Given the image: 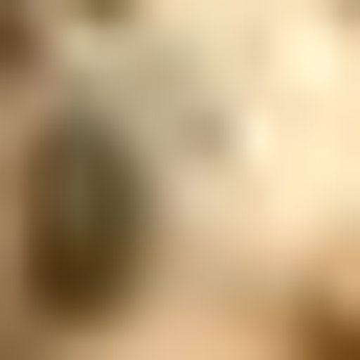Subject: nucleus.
Returning a JSON list of instances; mask_svg holds the SVG:
<instances>
[{"label":"nucleus","mask_w":360,"mask_h":360,"mask_svg":"<svg viewBox=\"0 0 360 360\" xmlns=\"http://www.w3.org/2000/svg\"><path fill=\"white\" fill-rule=\"evenodd\" d=\"M22 292H45V315H112V292H135V158H112V135H45V158H22Z\"/></svg>","instance_id":"f257e3e1"},{"label":"nucleus","mask_w":360,"mask_h":360,"mask_svg":"<svg viewBox=\"0 0 360 360\" xmlns=\"http://www.w3.org/2000/svg\"><path fill=\"white\" fill-rule=\"evenodd\" d=\"M0 90H22V0H0Z\"/></svg>","instance_id":"f03ea898"}]
</instances>
